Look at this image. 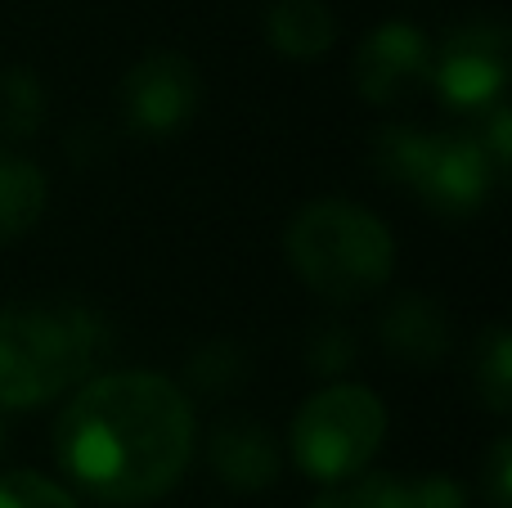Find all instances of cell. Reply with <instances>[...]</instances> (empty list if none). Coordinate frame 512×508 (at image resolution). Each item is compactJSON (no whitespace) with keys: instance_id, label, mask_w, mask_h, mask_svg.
Returning <instances> with one entry per match:
<instances>
[{"instance_id":"obj_1","label":"cell","mask_w":512,"mask_h":508,"mask_svg":"<svg viewBox=\"0 0 512 508\" xmlns=\"http://www.w3.org/2000/svg\"><path fill=\"white\" fill-rule=\"evenodd\" d=\"M54 450L95 500H158L194 459V405L162 374H104L59 414Z\"/></svg>"},{"instance_id":"obj_2","label":"cell","mask_w":512,"mask_h":508,"mask_svg":"<svg viewBox=\"0 0 512 508\" xmlns=\"http://www.w3.org/2000/svg\"><path fill=\"white\" fill-rule=\"evenodd\" d=\"M292 270L301 284L328 302H364L396 270L391 230L351 198H319L288 221L283 234Z\"/></svg>"},{"instance_id":"obj_3","label":"cell","mask_w":512,"mask_h":508,"mask_svg":"<svg viewBox=\"0 0 512 508\" xmlns=\"http://www.w3.org/2000/svg\"><path fill=\"white\" fill-rule=\"evenodd\" d=\"M99 351V324L81 306H0V405L36 410L63 396Z\"/></svg>"},{"instance_id":"obj_4","label":"cell","mask_w":512,"mask_h":508,"mask_svg":"<svg viewBox=\"0 0 512 508\" xmlns=\"http://www.w3.org/2000/svg\"><path fill=\"white\" fill-rule=\"evenodd\" d=\"M387 437V410L369 387L333 383L306 396L292 419V459L315 482H351Z\"/></svg>"},{"instance_id":"obj_5","label":"cell","mask_w":512,"mask_h":508,"mask_svg":"<svg viewBox=\"0 0 512 508\" xmlns=\"http://www.w3.org/2000/svg\"><path fill=\"white\" fill-rule=\"evenodd\" d=\"M499 171L490 162V153L481 149L477 135L468 131H414L409 144V162L400 185H409L436 216H463L481 212V203L490 198Z\"/></svg>"},{"instance_id":"obj_6","label":"cell","mask_w":512,"mask_h":508,"mask_svg":"<svg viewBox=\"0 0 512 508\" xmlns=\"http://www.w3.org/2000/svg\"><path fill=\"white\" fill-rule=\"evenodd\" d=\"M508 81V27L490 14L463 18L432 54V86L454 113H486Z\"/></svg>"},{"instance_id":"obj_7","label":"cell","mask_w":512,"mask_h":508,"mask_svg":"<svg viewBox=\"0 0 512 508\" xmlns=\"http://www.w3.org/2000/svg\"><path fill=\"white\" fill-rule=\"evenodd\" d=\"M203 81L198 68L176 50H153L122 77L126 122L140 135H171L198 113Z\"/></svg>"},{"instance_id":"obj_8","label":"cell","mask_w":512,"mask_h":508,"mask_svg":"<svg viewBox=\"0 0 512 508\" xmlns=\"http://www.w3.org/2000/svg\"><path fill=\"white\" fill-rule=\"evenodd\" d=\"M432 81V45L414 23H382L355 50V86L369 104H400Z\"/></svg>"},{"instance_id":"obj_9","label":"cell","mask_w":512,"mask_h":508,"mask_svg":"<svg viewBox=\"0 0 512 508\" xmlns=\"http://www.w3.org/2000/svg\"><path fill=\"white\" fill-rule=\"evenodd\" d=\"M216 477L234 491H261L279 477V446H274L270 428L256 419H221L212 432V446H207Z\"/></svg>"},{"instance_id":"obj_10","label":"cell","mask_w":512,"mask_h":508,"mask_svg":"<svg viewBox=\"0 0 512 508\" xmlns=\"http://www.w3.org/2000/svg\"><path fill=\"white\" fill-rule=\"evenodd\" d=\"M382 347L400 360V365H432L450 347V329H445V311L427 297H400L387 315H382Z\"/></svg>"},{"instance_id":"obj_11","label":"cell","mask_w":512,"mask_h":508,"mask_svg":"<svg viewBox=\"0 0 512 508\" xmlns=\"http://www.w3.org/2000/svg\"><path fill=\"white\" fill-rule=\"evenodd\" d=\"M265 36L288 59H319L337 36V18L324 0H274L265 9Z\"/></svg>"},{"instance_id":"obj_12","label":"cell","mask_w":512,"mask_h":508,"mask_svg":"<svg viewBox=\"0 0 512 508\" xmlns=\"http://www.w3.org/2000/svg\"><path fill=\"white\" fill-rule=\"evenodd\" d=\"M45 171L18 153H0V243H14L45 212Z\"/></svg>"},{"instance_id":"obj_13","label":"cell","mask_w":512,"mask_h":508,"mask_svg":"<svg viewBox=\"0 0 512 508\" xmlns=\"http://www.w3.org/2000/svg\"><path fill=\"white\" fill-rule=\"evenodd\" d=\"M45 117V90L27 68H0V135L27 140Z\"/></svg>"},{"instance_id":"obj_14","label":"cell","mask_w":512,"mask_h":508,"mask_svg":"<svg viewBox=\"0 0 512 508\" xmlns=\"http://www.w3.org/2000/svg\"><path fill=\"white\" fill-rule=\"evenodd\" d=\"M477 392L495 414H508L512 405V342L504 324H490L477 342Z\"/></svg>"},{"instance_id":"obj_15","label":"cell","mask_w":512,"mask_h":508,"mask_svg":"<svg viewBox=\"0 0 512 508\" xmlns=\"http://www.w3.org/2000/svg\"><path fill=\"white\" fill-rule=\"evenodd\" d=\"M248 374V360L234 342H207L194 360H189V378H194L198 392L207 396H221V392H234Z\"/></svg>"},{"instance_id":"obj_16","label":"cell","mask_w":512,"mask_h":508,"mask_svg":"<svg viewBox=\"0 0 512 508\" xmlns=\"http://www.w3.org/2000/svg\"><path fill=\"white\" fill-rule=\"evenodd\" d=\"M310 508H414V504H409V486L391 482V477H351V482L324 491Z\"/></svg>"},{"instance_id":"obj_17","label":"cell","mask_w":512,"mask_h":508,"mask_svg":"<svg viewBox=\"0 0 512 508\" xmlns=\"http://www.w3.org/2000/svg\"><path fill=\"white\" fill-rule=\"evenodd\" d=\"M0 508H81L59 482L41 473H5L0 477Z\"/></svg>"},{"instance_id":"obj_18","label":"cell","mask_w":512,"mask_h":508,"mask_svg":"<svg viewBox=\"0 0 512 508\" xmlns=\"http://www.w3.org/2000/svg\"><path fill=\"white\" fill-rule=\"evenodd\" d=\"M409 504L414 508H468L463 504V491L445 477H423V482L409 486Z\"/></svg>"},{"instance_id":"obj_19","label":"cell","mask_w":512,"mask_h":508,"mask_svg":"<svg viewBox=\"0 0 512 508\" xmlns=\"http://www.w3.org/2000/svg\"><path fill=\"white\" fill-rule=\"evenodd\" d=\"M310 365L319 369V374H333V369H346L351 365V338H346L342 329H333V333H319V342L310 347Z\"/></svg>"},{"instance_id":"obj_20","label":"cell","mask_w":512,"mask_h":508,"mask_svg":"<svg viewBox=\"0 0 512 508\" xmlns=\"http://www.w3.org/2000/svg\"><path fill=\"white\" fill-rule=\"evenodd\" d=\"M486 477H490V504L508 508V495H512V441H495L490 464H486Z\"/></svg>"}]
</instances>
